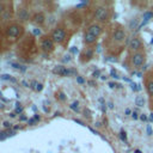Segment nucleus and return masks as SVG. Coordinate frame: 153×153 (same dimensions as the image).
I'll return each instance as SVG.
<instances>
[{"label": "nucleus", "instance_id": "f257e3e1", "mask_svg": "<svg viewBox=\"0 0 153 153\" xmlns=\"http://www.w3.org/2000/svg\"><path fill=\"white\" fill-rule=\"evenodd\" d=\"M22 32H23V26L19 24H16V23L9 25L7 28H6V35H7V37H11V38L19 37L22 35Z\"/></svg>", "mask_w": 153, "mask_h": 153}, {"label": "nucleus", "instance_id": "f03ea898", "mask_svg": "<svg viewBox=\"0 0 153 153\" xmlns=\"http://www.w3.org/2000/svg\"><path fill=\"white\" fill-rule=\"evenodd\" d=\"M66 36H67V32L63 28H56L50 34V38L54 41V43H62L66 39Z\"/></svg>", "mask_w": 153, "mask_h": 153}, {"label": "nucleus", "instance_id": "7ed1b4c3", "mask_svg": "<svg viewBox=\"0 0 153 153\" xmlns=\"http://www.w3.org/2000/svg\"><path fill=\"white\" fill-rule=\"evenodd\" d=\"M109 18V11L104 6H99L95 11V19L97 22H105Z\"/></svg>", "mask_w": 153, "mask_h": 153}, {"label": "nucleus", "instance_id": "20e7f679", "mask_svg": "<svg viewBox=\"0 0 153 153\" xmlns=\"http://www.w3.org/2000/svg\"><path fill=\"white\" fill-rule=\"evenodd\" d=\"M130 61L133 63V66H134L135 68H140L144 66L145 63V54L141 51H138V53H134V54L132 55V59Z\"/></svg>", "mask_w": 153, "mask_h": 153}, {"label": "nucleus", "instance_id": "39448f33", "mask_svg": "<svg viewBox=\"0 0 153 153\" xmlns=\"http://www.w3.org/2000/svg\"><path fill=\"white\" fill-rule=\"evenodd\" d=\"M53 72L57 75L61 77H69V75H77V71L75 69H69L65 66H56V67L53 69Z\"/></svg>", "mask_w": 153, "mask_h": 153}, {"label": "nucleus", "instance_id": "423d86ee", "mask_svg": "<svg viewBox=\"0 0 153 153\" xmlns=\"http://www.w3.org/2000/svg\"><path fill=\"white\" fill-rule=\"evenodd\" d=\"M41 48L43 51H47V53H50L54 50V41L48 37V36H44L42 37L41 39Z\"/></svg>", "mask_w": 153, "mask_h": 153}, {"label": "nucleus", "instance_id": "0eeeda50", "mask_svg": "<svg viewBox=\"0 0 153 153\" xmlns=\"http://www.w3.org/2000/svg\"><path fill=\"white\" fill-rule=\"evenodd\" d=\"M129 50L130 51H134V53H138V51H140L144 47V44H142V41H141V38H139V37H133L130 41H129Z\"/></svg>", "mask_w": 153, "mask_h": 153}, {"label": "nucleus", "instance_id": "6e6552de", "mask_svg": "<svg viewBox=\"0 0 153 153\" xmlns=\"http://www.w3.org/2000/svg\"><path fill=\"white\" fill-rule=\"evenodd\" d=\"M126 38V31L122 29V28H117L114 34H112V39H114L115 42L120 43V42H123Z\"/></svg>", "mask_w": 153, "mask_h": 153}, {"label": "nucleus", "instance_id": "1a4fd4ad", "mask_svg": "<svg viewBox=\"0 0 153 153\" xmlns=\"http://www.w3.org/2000/svg\"><path fill=\"white\" fill-rule=\"evenodd\" d=\"M86 32H89V34L98 37L99 35L102 34V26L98 25V24H92V25H90L88 28V31H86Z\"/></svg>", "mask_w": 153, "mask_h": 153}, {"label": "nucleus", "instance_id": "9d476101", "mask_svg": "<svg viewBox=\"0 0 153 153\" xmlns=\"http://www.w3.org/2000/svg\"><path fill=\"white\" fill-rule=\"evenodd\" d=\"M18 18L21 19L22 22H26V21H29V18H30V15H29V12L26 9H19L18 10Z\"/></svg>", "mask_w": 153, "mask_h": 153}, {"label": "nucleus", "instance_id": "9b49d317", "mask_svg": "<svg viewBox=\"0 0 153 153\" xmlns=\"http://www.w3.org/2000/svg\"><path fill=\"white\" fill-rule=\"evenodd\" d=\"M152 18H153V12H152V11L145 12V13H144V17H142V22H141L140 25H139V29H138V30H140V28H142L144 25L147 24V22L150 21V19H152Z\"/></svg>", "mask_w": 153, "mask_h": 153}, {"label": "nucleus", "instance_id": "f8f14e48", "mask_svg": "<svg viewBox=\"0 0 153 153\" xmlns=\"http://www.w3.org/2000/svg\"><path fill=\"white\" fill-rule=\"evenodd\" d=\"M32 21H34V23H36L38 25H42L45 22V17H44L43 13H41V12H39V13H35L34 17H32Z\"/></svg>", "mask_w": 153, "mask_h": 153}, {"label": "nucleus", "instance_id": "ddd939ff", "mask_svg": "<svg viewBox=\"0 0 153 153\" xmlns=\"http://www.w3.org/2000/svg\"><path fill=\"white\" fill-rule=\"evenodd\" d=\"M11 11L9 9H5V10H0V18L3 19L4 22H7L11 19Z\"/></svg>", "mask_w": 153, "mask_h": 153}, {"label": "nucleus", "instance_id": "4468645a", "mask_svg": "<svg viewBox=\"0 0 153 153\" xmlns=\"http://www.w3.org/2000/svg\"><path fill=\"white\" fill-rule=\"evenodd\" d=\"M96 41H97V37H96V36L89 34V32H86V34H85V36H84V42H85L86 44H94Z\"/></svg>", "mask_w": 153, "mask_h": 153}, {"label": "nucleus", "instance_id": "2eb2a0df", "mask_svg": "<svg viewBox=\"0 0 153 153\" xmlns=\"http://www.w3.org/2000/svg\"><path fill=\"white\" fill-rule=\"evenodd\" d=\"M30 89L34 90V91H36V92H41V91L43 90V84L37 83L36 80H32V82L30 83Z\"/></svg>", "mask_w": 153, "mask_h": 153}, {"label": "nucleus", "instance_id": "dca6fc26", "mask_svg": "<svg viewBox=\"0 0 153 153\" xmlns=\"http://www.w3.org/2000/svg\"><path fill=\"white\" fill-rule=\"evenodd\" d=\"M92 56H94V49L92 48H88L85 51H84V55H83V61H88V60H90V59H92Z\"/></svg>", "mask_w": 153, "mask_h": 153}, {"label": "nucleus", "instance_id": "f3484780", "mask_svg": "<svg viewBox=\"0 0 153 153\" xmlns=\"http://www.w3.org/2000/svg\"><path fill=\"white\" fill-rule=\"evenodd\" d=\"M146 91H147V94L150 96L153 97V79H151V80L146 83Z\"/></svg>", "mask_w": 153, "mask_h": 153}, {"label": "nucleus", "instance_id": "a211bd4d", "mask_svg": "<svg viewBox=\"0 0 153 153\" xmlns=\"http://www.w3.org/2000/svg\"><path fill=\"white\" fill-rule=\"evenodd\" d=\"M139 21L136 18H134V19H132V21L129 22V29L130 30H138L139 29Z\"/></svg>", "mask_w": 153, "mask_h": 153}, {"label": "nucleus", "instance_id": "6ab92c4d", "mask_svg": "<svg viewBox=\"0 0 153 153\" xmlns=\"http://www.w3.org/2000/svg\"><path fill=\"white\" fill-rule=\"evenodd\" d=\"M135 105L139 106V108H142V106H145V98L142 96H136V98H135Z\"/></svg>", "mask_w": 153, "mask_h": 153}, {"label": "nucleus", "instance_id": "aec40b11", "mask_svg": "<svg viewBox=\"0 0 153 153\" xmlns=\"http://www.w3.org/2000/svg\"><path fill=\"white\" fill-rule=\"evenodd\" d=\"M0 79H1V80H10L12 83H17V79L12 78L10 74H3V75H0Z\"/></svg>", "mask_w": 153, "mask_h": 153}, {"label": "nucleus", "instance_id": "412c9836", "mask_svg": "<svg viewBox=\"0 0 153 153\" xmlns=\"http://www.w3.org/2000/svg\"><path fill=\"white\" fill-rule=\"evenodd\" d=\"M39 120H41V117H39L38 115H35L32 118H29V120H28V123H29L30 126H35V124H36V122H37V121H39Z\"/></svg>", "mask_w": 153, "mask_h": 153}, {"label": "nucleus", "instance_id": "4be33fe9", "mask_svg": "<svg viewBox=\"0 0 153 153\" xmlns=\"http://www.w3.org/2000/svg\"><path fill=\"white\" fill-rule=\"evenodd\" d=\"M69 109L73 110L74 112H79V111H80V109H79V103H78V102H73V103L69 105Z\"/></svg>", "mask_w": 153, "mask_h": 153}, {"label": "nucleus", "instance_id": "5701e85b", "mask_svg": "<svg viewBox=\"0 0 153 153\" xmlns=\"http://www.w3.org/2000/svg\"><path fill=\"white\" fill-rule=\"evenodd\" d=\"M130 88H132L133 91H135V92H138V91H140V90H141V86H140V85H138L136 83H132V84H130Z\"/></svg>", "mask_w": 153, "mask_h": 153}, {"label": "nucleus", "instance_id": "b1692460", "mask_svg": "<svg viewBox=\"0 0 153 153\" xmlns=\"http://www.w3.org/2000/svg\"><path fill=\"white\" fill-rule=\"evenodd\" d=\"M120 139L123 141V142H126L127 141V134H126V132L122 129L121 132H120Z\"/></svg>", "mask_w": 153, "mask_h": 153}, {"label": "nucleus", "instance_id": "393cba45", "mask_svg": "<svg viewBox=\"0 0 153 153\" xmlns=\"http://www.w3.org/2000/svg\"><path fill=\"white\" fill-rule=\"evenodd\" d=\"M23 111H24V109H23V106H22V105H21V106H16V110H15L16 115H18V114H23Z\"/></svg>", "mask_w": 153, "mask_h": 153}, {"label": "nucleus", "instance_id": "a878e982", "mask_svg": "<svg viewBox=\"0 0 153 153\" xmlns=\"http://www.w3.org/2000/svg\"><path fill=\"white\" fill-rule=\"evenodd\" d=\"M77 83L83 85V84H85V79L83 77H80V75H77Z\"/></svg>", "mask_w": 153, "mask_h": 153}, {"label": "nucleus", "instance_id": "bb28decb", "mask_svg": "<svg viewBox=\"0 0 153 153\" xmlns=\"http://www.w3.org/2000/svg\"><path fill=\"white\" fill-rule=\"evenodd\" d=\"M110 75L114 78V79H118V78H120L118 74H117V72H116L115 69H111V71H110Z\"/></svg>", "mask_w": 153, "mask_h": 153}, {"label": "nucleus", "instance_id": "cd10ccee", "mask_svg": "<svg viewBox=\"0 0 153 153\" xmlns=\"http://www.w3.org/2000/svg\"><path fill=\"white\" fill-rule=\"evenodd\" d=\"M92 77H94V78H99V77H102V75H101V71H99V69H96L94 73H92Z\"/></svg>", "mask_w": 153, "mask_h": 153}, {"label": "nucleus", "instance_id": "c85d7f7f", "mask_svg": "<svg viewBox=\"0 0 153 153\" xmlns=\"http://www.w3.org/2000/svg\"><path fill=\"white\" fill-rule=\"evenodd\" d=\"M146 130H147V134H148L150 136L153 134V129H152V127H151V124H147V127H146Z\"/></svg>", "mask_w": 153, "mask_h": 153}, {"label": "nucleus", "instance_id": "c756f323", "mask_svg": "<svg viewBox=\"0 0 153 153\" xmlns=\"http://www.w3.org/2000/svg\"><path fill=\"white\" fill-rule=\"evenodd\" d=\"M109 88L110 89H115V88H121V85H118L116 83H109Z\"/></svg>", "mask_w": 153, "mask_h": 153}, {"label": "nucleus", "instance_id": "7c9ffc66", "mask_svg": "<svg viewBox=\"0 0 153 153\" xmlns=\"http://www.w3.org/2000/svg\"><path fill=\"white\" fill-rule=\"evenodd\" d=\"M4 127L7 128V129H11V128H12V123L9 122V121H5V122H4Z\"/></svg>", "mask_w": 153, "mask_h": 153}, {"label": "nucleus", "instance_id": "2f4dec72", "mask_svg": "<svg viewBox=\"0 0 153 153\" xmlns=\"http://www.w3.org/2000/svg\"><path fill=\"white\" fill-rule=\"evenodd\" d=\"M59 99H60V101H66V96H65V94H63V92H59Z\"/></svg>", "mask_w": 153, "mask_h": 153}, {"label": "nucleus", "instance_id": "473e14b6", "mask_svg": "<svg viewBox=\"0 0 153 153\" xmlns=\"http://www.w3.org/2000/svg\"><path fill=\"white\" fill-rule=\"evenodd\" d=\"M6 138H7V134H6V132H0V140H5Z\"/></svg>", "mask_w": 153, "mask_h": 153}, {"label": "nucleus", "instance_id": "72a5a7b5", "mask_svg": "<svg viewBox=\"0 0 153 153\" xmlns=\"http://www.w3.org/2000/svg\"><path fill=\"white\" fill-rule=\"evenodd\" d=\"M11 66H12L13 68H16V69H21V68H22V66L18 65V63H16V62H11Z\"/></svg>", "mask_w": 153, "mask_h": 153}, {"label": "nucleus", "instance_id": "f704fd0d", "mask_svg": "<svg viewBox=\"0 0 153 153\" xmlns=\"http://www.w3.org/2000/svg\"><path fill=\"white\" fill-rule=\"evenodd\" d=\"M132 118L133 120H139V118H140V116H139V114H138V111L133 112V114H132Z\"/></svg>", "mask_w": 153, "mask_h": 153}, {"label": "nucleus", "instance_id": "c9c22d12", "mask_svg": "<svg viewBox=\"0 0 153 153\" xmlns=\"http://www.w3.org/2000/svg\"><path fill=\"white\" fill-rule=\"evenodd\" d=\"M140 120H141V121H144V122H146V121H148V116H146L145 114H141L140 115Z\"/></svg>", "mask_w": 153, "mask_h": 153}, {"label": "nucleus", "instance_id": "e433bc0d", "mask_svg": "<svg viewBox=\"0 0 153 153\" xmlns=\"http://www.w3.org/2000/svg\"><path fill=\"white\" fill-rule=\"evenodd\" d=\"M71 61V56L69 55H65L62 59V62H69Z\"/></svg>", "mask_w": 153, "mask_h": 153}, {"label": "nucleus", "instance_id": "4c0bfd02", "mask_svg": "<svg viewBox=\"0 0 153 153\" xmlns=\"http://www.w3.org/2000/svg\"><path fill=\"white\" fill-rule=\"evenodd\" d=\"M86 5H88V1H84V3H82V4L77 5V9H82V7H84V6H86Z\"/></svg>", "mask_w": 153, "mask_h": 153}, {"label": "nucleus", "instance_id": "58836bf2", "mask_svg": "<svg viewBox=\"0 0 153 153\" xmlns=\"http://www.w3.org/2000/svg\"><path fill=\"white\" fill-rule=\"evenodd\" d=\"M124 114L127 115V116H130V115L133 114V112H132V110H130V109H128V108H127V109L124 110Z\"/></svg>", "mask_w": 153, "mask_h": 153}, {"label": "nucleus", "instance_id": "ea45409f", "mask_svg": "<svg viewBox=\"0 0 153 153\" xmlns=\"http://www.w3.org/2000/svg\"><path fill=\"white\" fill-rule=\"evenodd\" d=\"M71 53H72V54H78V48L72 47V48H71Z\"/></svg>", "mask_w": 153, "mask_h": 153}, {"label": "nucleus", "instance_id": "a19ab883", "mask_svg": "<svg viewBox=\"0 0 153 153\" xmlns=\"http://www.w3.org/2000/svg\"><path fill=\"white\" fill-rule=\"evenodd\" d=\"M73 121H74L75 123H79V124H82V126H86V124H85L83 121H80V120H77V118H74V120H73Z\"/></svg>", "mask_w": 153, "mask_h": 153}, {"label": "nucleus", "instance_id": "79ce46f5", "mask_svg": "<svg viewBox=\"0 0 153 153\" xmlns=\"http://www.w3.org/2000/svg\"><path fill=\"white\" fill-rule=\"evenodd\" d=\"M32 32H34V35H41V30H39V29H35L34 31H32Z\"/></svg>", "mask_w": 153, "mask_h": 153}, {"label": "nucleus", "instance_id": "37998d69", "mask_svg": "<svg viewBox=\"0 0 153 153\" xmlns=\"http://www.w3.org/2000/svg\"><path fill=\"white\" fill-rule=\"evenodd\" d=\"M106 105H108L109 109H114V103H112V102H108V104H106Z\"/></svg>", "mask_w": 153, "mask_h": 153}, {"label": "nucleus", "instance_id": "c03bdc74", "mask_svg": "<svg viewBox=\"0 0 153 153\" xmlns=\"http://www.w3.org/2000/svg\"><path fill=\"white\" fill-rule=\"evenodd\" d=\"M22 85L24 86V88H30V84H28L25 80H23V82H22Z\"/></svg>", "mask_w": 153, "mask_h": 153}, {"label": "nucleus", "instance_id": "a18cd8bd", "mask_svg": "<svg viewBox=\"0 0 153 153\" xmlns=\"http://www.w3.org/2000/svg\"><path fill=\"white\" fill-rule=\"evenodd\" d=\"M148 121L153 122V112H152V114H150V116H148Z\"/></svg>", "mask_w": 153, "mask_h": 153}, {"label": "nucleus", "instance_id": "49530a36", "mask_svg": "<svg viewBox=\"0 0 153 153\" xmlns=\"http://www.w3.org/2000/svg\"><path fill=\"white\" fill-rule=\"evenodd\" d=\"M21 121H28V118H26V116L22 115V116H21Z\"/></svg>", "mask_w": 153, "mask_h": 153}, {"label": "nucleus", "instance_id": "de8ad7c7", "mask_svg": "<svg viewBox=\"0 0 153 153\" xmlns=\"http://www.w3.org/2000/svg\"><path fill=\"white\" fill-rule=\"evenodd\" d=\"M84 112H85V116L90 117V111H89V110H86V109H85V111H84Z\"/></svg>", "mask_w": 153, "mask_h": 153}, {"label": "nucleus", "instance_id": "09e8293b", "mask_svg": "<svg viewBox=\"0 0 153 153\" xmlns=\"http://www.w3.org/2000/svg\"><path fill=\"white\" fill-rule=\"evenodd\" d=\"M101 108H102V111H103V112L106 111V106H105V104H104V105H101Z\"/></svg>", "mask_w": 153, "mask_h": 153}, {"label": "nucleus", "instance_id": "8fccbe9b", "mask_svg": "<svg viewBox=\"0 0 153 153\" xmlns=\"http://www.w3.org/2000/svg\"><path fill=\"white\" fill-rule=\"evenodd\" d=\"M10 117L15 118V117H16V112H11V114H10Z\"/></svg>", "mask_w": 153, "mask_h": 153}, {"label": "nucleus", "instance_id": "3c124183", "mask_svg": "<svg viewBox=\"0 0 153 153\" xmlns=\"http://www.w3.org/2000/svg\"><path fill=\"white\" fill-rule=\"evenodd\" d=\"M21 71H22V72H25V71H26V67H25V66H22V68H21Z\"/></svg>", "mask_w": 153, "mask_h": 153}, {"label": "nucleus", "instance_id": "603ef678", "mask_svg": "<svg viewBox=\"0 0 153 153\" xmlns=\"http://www.w3.org/2000/svg\"><path fill=\"white\" fill-rule=\"evenodd\" d=\"M134 153H142V151H141V150H135Z\"/></svg>", "mask_w": 153, "mask_h": 153}, {"label": "nucleus", "instance_id": "864d4df0", "mask_svg": "<svg viewBox=\"0 0 153 153\" xmlns=\"http://www.w3.org/2000/svg\"><path fill=\"white\" fill-rule=\"evenodd\" d=\"M101 78H102V79H103V80H106V78H108V77H105V75H102V77H101Z\"/></svg>", "mask_w": 153, "mask_h": 153}, {"label": "nucleus", "instance_id": "5fc2aeb1", "mask_svg": "<svg viewBox=\"0 0 153 153\" xmlns=\"http://www.w3.org/2000/svg\"><path fill=\"white\" fill-rule=\"evenodd\" d=\"M151 43H152V44H153V38H152V39H151Z\"/></svg>", "mask_w": 153, "mask_h": 153}, {"label": "nucleus", "instance_id": "6e6d98bb", "mask_svg": "<svg viewBox=\"0 0 153 153\" xmlns=\"http://www.w3.org/2000/svg\"><path fill=\"white\" fill-rule=\"evenodd\" d=\"M0 97H1V94H0Z\"/></svg>", "mask_w": 153, "mask_h": 153}]
</instances>
